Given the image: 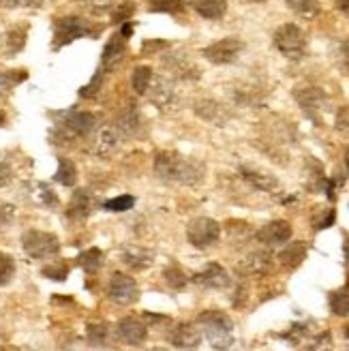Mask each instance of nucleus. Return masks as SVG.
I'll list each match as a JSON object with an SVG mask.
<instances>
[{
  "instance_id": "51",
  "label": "nucleus",
  "mask_w": 349,
  "mask_h": 351,
  "mask_svg": "<svg viewBox=\"0 0 349 351\" xmlns=\"http://www.w3.org/2000/svg\"><path fill=\"white\" fill-rule=\"evenodd\" d=\"M337 9L343 11L345 15H349V0H337Z\"/></svg>"
},
{
  "instance_id": "9",
  "label": "nucleus",
  "mask_w": 349,
  "mask_h": 351,
  "mask_svg": "<svg viewBox=\"0 0 349 351\" xmlns=\"http://www.w3.org/2000/svg\"><path fill=\"white\" fill-rule=\"evenodd\" d=\"M148 99L154 108H159L161 112H169L173 105H176V86L173 82L165 75H156L152 77L150 82V88H148Z\"/></svg>"
},
{
  "instance_id": "24",
  "label": "nucleus",
  "mask_w": 349,
  "mask_h": 351,
  "mask_svg": "<svg viewBox=\"0 0 349 351\" xmlns=\"http://www.w3.org/2000/svg\"><path fill=\"white\" fill-rule=\"evenodd\" d=\"M285 5L296 13L304 17V20H313V17H317L322 7H320V0H285Z\"/></svg>"
},
{
  "instance_id": "40",
  "label": "nucleus",
  "mask_w": 349,
  "mask_h": 351,
  "mask_svg": "<svg viewBox=\"0 0 349 351\" xmlns=\"http://www.w3.org/2000/svg\"><path fill=\"white\" fill-rule=\"evenodd\" d=\"M101 82H103V69H101V71H97V75L93 77L91 84H86L84 88H80V97H84V99H93V97H97L99 88H101Z\"/></svg>"
},
{
  "instance_id": "8",
  "label": "nucleus",
  "mask_w": 349,
  "mask_h": 351,
  "mask_svg": "<svg viewBox=\"0 0 349 351\" xmlns=\"http://www.w3.org/2000/svg\"><path fill=\"white\" fill-rule=\"evenodd\" d=\"M108 295H110V300H114L116 304L129 306V304H135L139 300V287L129 274L116 272L110 280Z\"/></svg>"
},
{
  "instance_id": "49",
  "label": "nucleus",
  "mask_w": 349,
  "mask_h": 351,
  "mask_svg": "<svg viewBox=\"0 0 349 351\" xmlns=\"http://www.w3.org/2000/svg\"><path fill=\"white\" fill-rule=\"evenodd\" d=\"M13 180V169L7 163H0V189L7 186Z\"/></svg>"
},
{
  "instance_id": "15",
  "label": "nucleus",
  "mask_w": 349,
  "mask_h": 351,
  "mask_svg": "<svg viewBox=\"0 0 349 351\" xmlns=\"http://www.w3.org/2000/svg\"><path fill=\"white\" fill-rule=\"evenodd\" d=\"M169 341L180 349H195L202 343V330L195 324H178L171 330Z\"/></svg>"
},
{
  "instance_id": "32",
  "label": "nucleus",
  "mask_w": 349,
  "mask_h": 351,
  "mask_svg": "<svg viewBox=\"0 0 349 351\" xmlns=\"http://www.w3.org/2000/svg\"><path fill=\"white\" fill-rule=\"evenodd\" d=\"M15 276V259L7 253H0V287L11 283Z\"/></svg>"
},
{
  "instance_id": "53",
  "label": "nucleus",
  "mask_w": 349,
  "mask_h": 351,
  "mask_svg": "<svg viewBox=\"0 0 349 351\" xmlns=\"http://www.w3.org/2000/svg\"><path fill=\"white\" fill-rule=\"evenodd\" d=\"M345 165H347V169H349V146H347V150H345Z\"/></svg>"
},
{
  "instance_id": "31",
  "label": "nucleus",
  "mask_w": 349,
  "mask_h": 351,
  "mask_svg": "<svg viewBox=\"0 0 349 351\" xmlns=\"http://www.w3.org/2000/svg\"><path fill=\"white\" fill-rule=\"evenodd\" d=\"M330 308H333V313L339 315V317L349 315V291L339 289V291H335L333 295H330Z\"/></svg>"
},
{
  "instance_id": "1",
  "label": "nucleus",
  "mask_w": 349,
  "mask_h": 351,
  "mask_svg": "<svg viewBox=\"0 0 349 351\" xmlns=\"http://www.w3.org/2000/svg\"><path fill=\"white\" fill-rule=\"evenodd\" d=\"M154 173L159 176L163 182H176L195 186L204 180V165L186 159L178 152H159L154 159Z\"/></svg>"
},
{
  "instance_id": "38",
  "label": "nucleus",
  "mask_w": 349,
  "mask_h": 351,
  "mask_svg": "<svg viewBox=\"0 0 349 351\" xmlns=\"http://www.w3.org/2000/svg\"><path fill=\"white\" fill-rule=\"evenodd\" d=\"M82 3L93 15H103V13L112 11V7H114V0H82Z\"/></svg>"
},
{
  "instance_id": "55",
  "label": "nucleus",
  "mask_w": 349,
  "mask_h": 351,
  "mask_svg": "<svg viewBox=\"0 0 349 351\" xmlns=\"http://www.w3.org/2000/svg\"><path fill=\"white\" fill-rule=\"evenodd\" d=\"M0 125H5V114L0 112Z\"/></svg>"
},
{
  "instance_id": "19",
  "label": "nucleus",
  "mask_w": 349,
  "mask_h": 351,
  "mask_svg": "<svg viewBox=\"0 0 349 351\" xmlns=\"http://www.w3.org/2000/svg\"><path fill=\"white\" fill-rule=\"evenodd\" d=\"M242 178L247 180L249 184H253L255 189L259 191H274L278 186V180L274 178V176L261 171V169H255V167H242L240 169Z\"/></svg>"
},
{
  "instance_id": "48",
  "label": "nucleus",
  "mask_w": 349,
  "mask_h": 351,
  "mask_svg": "<svg viewBox=\"0 0 349 351\" xmlns=\"http://www.w3.org/2000/svg\"><path fill=\"white\" fill-rule=\"evenodd\" d=\"M337 129L343 133H349V108H343L337 114Z\"/></svg>"
},
{
  "instance_id": "28",
  "label": "nucleus",
  "mask_w": 349,
  "mask_h": 351,
  "mask_svg": "<svg viewBox=\"0 0 349 351\" xmlns=\"http://www.w3.org/2000/svg\"><path fill=\"white\" fill-rule=\"evenodd\" d=\"M110 335H112V330L106 322H93L88 324V341L97 347H103V345H108L110 341Z\"/></svg>"
},
{
  "instance_id": "11",
  "label": "nucleus",
  "mask_w": 349,
  "mask_h": 351,
  "mask_svg": "<svg viewBox=\"0 0 349 351\" xmlns=\"http://www.w3.org/2000/svg\"><path fill=\"white\" fill-rule=\"evenodd\" d=\"M116 335L122 343L137 347V345H144L148 337V328L139 317H125L116 326Z\"/></svg>"
},
{
  "instance_id": "54",
  "label": "nucleus",
  "mask_w": 349,
  "mask_h": 351,
  "mask_svg": "<svg viewBox=\"0 0 349 351\" xmlns=\"http://www.w3.org/2000/svg\"><path fill=\"white\" fill-rule=\"evenodd\" d=\"M3 351H22V349H17V347H13V345H9V347H5Z\"/></svg>"
},
{
  "instance_id": "14",
  "label": "nucleus",
  "mask_w": 349,
  "mask_h": 351,
  "mask_svg": "<svg viewBox=\"0 0 349 351\" xmlns=\"http://www.w3.org/2000/svg\"><path fill=\"white\" fill-rule=\"evenodd\" d=\"M238 270L247 276H261V274H268L272 270V255L264 253V251H257L244 257L238 263Z\"/></svg>"
},
{
  "instance_id": "2",
  "label": "nucleus",
  "mask_w": 349,
  "mask_h": 351,
  "mask_svg": "<svg viewBox=\"0 0 349 351\" xmlns=\"http://www.w3.org/2000/svg\"><path fill=\"white\" fill-rule=\"evenodd\" d=\"M197 324L202 326L208 343L215 349L228 351L234 345V322L223 311H204Z\"/></svg>"
},
{
  "instance_id": "6",
  "label": "nucleus",
  "mask_w": 349,
  "mask_h": 351,
  "mask_svg": "<svg viewBox=\"0 0 349 351\" xmlns=\"http://www.w3.org/2000/svg\"><path fill=\"white\" fill-rule=\"evenodd\" d=\"M22 244L26 255L32 259H49L60 251V240L49 234V232H39V230H30L22 236Z\"/></svg>"
},
{
  "instance_id": "7",
  "label": "nucleus",
  "mask_w": 349,
  "mask_h": 351,
  "mask_svg": "<svg viewBox=\"0 0 349 351\" xmlns=\"http://www.w3.org/2000/svg\"><path fill=\"white\" fill-rule=\"evenodd\" d=\"M186 238L189 242L197 249H208L221 238V225L208 217L193 219L186 227Z\"/></svg>"
},
{
  "instance_id": "35",
  "label": "nucleus",
  "mask_w": 349,
  "mask_h": 351,
  "mask_svg": "<svg viewBox=\"0 0 349 351\" xmlns=\"http://www.w3.org/2000/svg\"><path fill=\"white\" fill-rule=\"evenodd\" d=\"M135 204V197L133 195H120V197H114L110 202L103 204V208L110 210V213H127V210H131Z\"/></svg>"
},
{
  "instance_id": "29",
  "label": "nucleus",
  "mask_w": 349,
  "mask_h": 351,
  "mask_svg": "<svg viewBox=\"0 0 349 351\" xmlns=\"http://www.w3.org/2000/svg\"><path fill=\"white\" fill-rule=\"evenodd\" d=\"M77 261H80V266H82L86 272H97V270L103 266V251H99V249H88V251H84V253L77 257Z\"/></svg>"
},
{
  "instance_id": "46",
  "label": "nucleus",
  "mask_w": 349,
  "mask_h": 351,
  "mask_svg": "<svg viewBox=\"0 0 349 351\" xmlns=\"http://www.w3.org/2000/svg\"><path fill=\"white\" fill-rule=\"evenodd\" d=\"M335 223V210L326 208V213H320V219L313 221V225H315V230H326V227H330Z\"/></svg>"
},
{
  "instance_id": "10",
  "label": "nucleus",
  "mask_w": 349,
  "mask_h": 351,
  "mask_svg": "<svg viewBox=\"0 0 349 351\" xmlns=\"http://www.w3.org/2000/svg\"><path fill=\"white\" fill-rule=\"evenodd\" d=\"M244 49V43L236 37H228V39H221L213 45H208L202 54L206 60H210L213 64H230L234 62L240 51Z\"/></svg>"
},
{
  "instance_id": "45",
  "label": "nucleus",
  "mask_w": 349,
  "mask_h": 351,
  "mask_svg": "<svg viewBox=\"0 0 349 351\" xmlns=\"http://www.w3.org/2000/svg\"><path fill=\"white\" fill-rule=\"evenodd\" d=\"M339 66L345 73H349V39H343L339 43Z\"/></svg>"
},
{
  "instance_id": "44",
  "label": "nucleus",
  "mask_w": 349,
  "mask_h": 351,
  "mask_svg": "<svg viewBox=\"0 0 349 351\" xmlns=\"http://www.w3.org/2000/svg\"><path fill=\"white\" fill-rule=\"evenodd\" d=\"M13 217H15V206L0 199V227L9 225L13 221Z\"/></svg>"
},
{
  "instance_id": "21",
  "label": "nucleus",
  "mask_w": 349,
  "mask_h": 351,
  "mask_svg": "<svg viewBox=\"0 0 349 351\" xmlns=\"http://www.w3.org/2000/svg\"><path fill=\"white\" fill-rule=\"evenodd\" d=\"M118 142H120V131L116 127L101 129V133L97 137V144H95V152L99 156H110L116 150Z\"/></svg>"
},
{
  "instance_id": "25",
  "label": "nucleus",
  "mask_w": 349,
  "mask_h": 351,
  "mask_svg": "<svg viewBox=\"0 0 349 351\" xmlns=\"http://www.w3.org/2000/svg\"><path fill=\"white\" fill-rule=\"evenodd\" d=\"M54 180L62 186H73L75 180H77V169H75V163L71 159H64L60 156L58 159V169L54 173Z\"/></svg>"
},
{
  "instance_id": "56",
  "label": "nucleus",
  "mask_w": 349,
  "mask_h": 351,
  "mask_svg": "<svg viewBox=\"0 0 349 351\" xmlns=\"http://www.w3.org/2000/svg\"><path fill=\"white\" fill-rule=\"evenodd\" d=\"M150 351H165V349H161V347H152Z\"/></svg>"
},
{
  "instance_id": "13",
  "label": "nucleus",
  "mask_w": 349,
  "mask_h": 351,
  "mask_svg": "<svg viewBox=\"0 0 349 351\" xmlns=\"http://www.w3.org/2000/svg\"><path fill=\"white\" fill-rule=\"evenodd\" d=\"M255 238L261 244H268V247L283 244V242H287L291 238V225L287 221H272V223L261 227V230L255 234Z\"/></svg>"
},
{
  "instance_id": "18",
  "label": "nucleus",
  "mask_w": 349,
  "mask_h": 351,
  "mask_svg": "<svg viewBox=\"0 0 349 351\" xmlns=\"http://www.w3.org/2000/svg\"><path fill=\"white\" fill-rule=\"evenodd\" d=\"M127 51V37H122L120 32H116L114 37L108 41L106 49H103V58H101V64H103V71L110 66H114L122 56H125Z\"/></svg>"
},
{
  "instance_id": "23",
  "label": "nucleus",
  "mask_w": 349,
  "mask_h": 351,
  "mask_svg": "<svg viewBox=\"0 0 349 351\" xmlns=\"http://www.w3.org/2000/svg\"><path fill=\"white\" fill-rule=\"evenodd\" d=\"M122 261L133 270H144L152 263V253H148L146 249H139V247H127L122 251Z\"/></svg>"
},
{
  "instance_id": "36",
  "label": "nucleus",
  "mask_w": 349,
  "mask_h": 351,
  "mask_svg": "<svg viewBox=\"0 0 349 351\" xmlns=\"http://www.w3.org/2000/svg\"><path fill=\"white\" fill-rule=\"evenodd\" d=\"M137 127H139V116H137V110L135 108H131L125 116L118 120V125H116V129L120 133H133Z\"/></svg>"
},
{
  "instance_id": "47",
  "label": "nucleus",
  "mask_w": 349,
  "mask_h": 351,
  "mask_svg": "<svg viewBox=\"0 0 349 351\" xmlns=\"http://www.w3.org/2000/svg\"><path fill=\"white\" fill-rule=\"evenodd\" d=\"M39 197H41V204L45 206H56L58 204V197L54 195V191H51L47 184H39Z\"/></svg>"
},
{
  "instance_id": "17",
  "label": "nucleus",
  "mask_w": 349,
  "mask_h": 351,
  "mask_svg": "<svg viewBox=\"0 0 349 351\" xmlns=\"http://www.w3.org/2000/svg\"><path fill=\"white\" fill-rule=\"evenodd\" d=\"M296 99H298V103L302 105V110L313 118H317V112L326 103V95L320 90V88H300V90H296Z\"/></svg>"
},
{
  "instance_id": "57",
  "label": "nucleus",
  "mask_w": 349,
  "mask_h": 351,
  "mask_svg": "<svg viewBox=\"0 0 349 351\" xmlns=\"http://www.w3.org/2000/svg\"><path fill=\"white\" fill-rule=\"evenodd\" d=\"M251 3H264V0H251Z\"/></svg>"
},
{
  "instance_id": "27",
  "label": "nucleus",
  "mask_w": 349,
  "mask_h": 351,
  "mask_svg": "<svg viewBox=\"0 0 349 351\" xmlns=\"http://www.w3.org/2000/svg\"><path fill=\"white\" fill-rule=\"evenodd\" d=\"M152 69L142 64V66H135V71L131 75V84H133V90L137 95H146L148 88H150V82H152Z\"/></svg>"
},
{
  "instance_id": "16",
  "label": "nucleus",
  "mask_w": 349,
  "mask_h": 351,
  "mask_svg": "<svg viewBox=\"0 0 349 351\" xmlns=\"http://www.w3.org/2000/svg\"><path fill=\"white\" fill-rule=\"evenodd\" d=\"M95 206H97V202L93 197V193L86 191V189H80L73 193L71 204H69V217L75 219V221H84L93 215Z\"/></svg>"
},
{
  "instance_id": "52",
  "label": "nucleus",
  "mask_w": 349,
  "mask_h": 351,
  "mask_svg": "<svg viewBox=\"0 0 349 351\" xmlns=\"http://www.w3.org/2000/svg\"><path fill=\"white\" fill-rule=\"evenodd\" d=\"M343 251H345V261H347V266H349V240H345V247H343Z\"/></svg>"
},
{
  "instance_id": "22",
  "label": "nucleus",
  "mask_w": 349,
  "mask_h": 351,
  "mask_svg": "<svg viewBox=\"0 0 349 351\" xmlns=\"http://www.w3.org/2000/svg\"><path fill=\"white\" fill-rule=\"evenodd\" d=\"M193 9L206 20H219L228 11V0H193Z\"/></svg>"
},
{
  "instance_id": "5",
  "label": "nucleus",
  "mask_w": 349,
  "mask_h": 351,
  "mask_svg": "<svg viewBox=\"0 0 349 351\" xmlns=\"http://www.w3.org/2000/svg\"><path fill=\"white\" fill-rule=\"evenodd\" d=\"M97 125V118L91 112H69L56 125V135L64 142H73L77 137L88 135Z\"/></svg>"
},
{
  "instance_id": "39",
  "label": "nucleus",
  "mask_w": 349,
  "mask_h": 351,
  "mask_svg": "<svg viewBox=\"0 0 349 351\" xmlns=\"http://www.w3.org/2000/svg\"><path fill=\"white\" fill-rule=\"evenodd\" d=\"M24 37H26V30L22 28H15L7 34V47L9 51H20L24 47Z\"/></svg>"
},
{
  "instance_id": "30",
  "label": "nucleus",
  "mask_w": 349,
  "mask_h": 351,
  "mask_svg": "<svg viewBox=\"0 0 349 351\" xmlns=\"http://www.w3.org/2000/svg\"><path fill=\"white\" fill-rule=\"evenodd\" d=\"M28 77L26 71H0V95H7L17 84Z\"/></svg>"
},
{
  "instance_id": "50",
  "label": "nucleus",
  "mask_w": 349,
  "mask_h": 351,
  "mask_svg": "<svg viewBox=\"0 0 349 351\" xmlns=\"http://www.w3.org/2000/svg\"><path fill=\"white\" fill-rule=\"evenodd\" d=\"M159 47H167V43H163V41H154V43H144V47H142V51H150L152 49H159Z\"/></svg>"
},
{
  "instance_id": "42",
  "label": "nucleus",
  "mask_w": 349,
  "mask_h": 351,
  "mask_svg": "<svg viewBox=\"0 0 349 351\" xmlns=\"http://www.w3.org/2000/svg\"><path fill=\"white\" fill-rule=\"evenodd\" d=\"M43 276L51 278V280H64L69 276V268L64 263H54V266H45L43 268Z\"/></svg>"
},
{
  "instance_id": "34",
  "label": "nucleus",
  "mask_w": 349,
  "mask_h": 351,
  "mask_svg": "<svg viewBox=\"0 0 349 351\" xmlns=\"http://www.w3.org/2000/svg\"><path fill=\"white\" fill-rule=\"evenodd\" d=\"M163 278L165 283L171 287V289H182L186 285V274L178 268V266H171L163 272Z\"/></svg>"
},
{
  "instance_id": "12",
  "label": "nucleus",
  "mask_w": 349,
  "mask_h": 351,
  "mask_svg": "<svg viewBox=\"0 0 349 351\" xmlns=\"http://www.w3.org/2000/svg\"><path fill=\"white\" fill-rule=\"evenodd\" d=\"M193 280L206 289H225L230 285V274L221 263H208L202 272L193 276Z\"/></svg>"
},
{
  "instance_id": "26",
  "label": "nucleus",
  "mask_w": 349,
  "mask_h": 351,
  "mask_svg": "<svg viewBox=\"0 0 349 351\" xmlns=\"http://www.w3.org/2000/svg\"><path fill=\"white\" fill-rule=\"evenodd\" d=\"M197 114L204 120H210V122H215V125H219V127H223V122L228 120V114H225L221 105L215 103V101H202V103H197Z\"/></svg>"
},
{
  "instance_id": "37",
  "label": "nucleus",
  "mask_w": 349,
  "mask_h": 351,
  "mask_svg": "<svg viewBox=\"0 0 349 351\" xmlns=\"http://www.w3.org/2000/svg\"><path fill=\"white\" fill-rule=\"evenodd\" d=\"M45 0H0L3 9H39Z\"/></svg>"
},
{
  "instance_id": "20",
  "label": "nucleus",
  "mask_w": 349,
  "mask_h": 351,
  "mask_svg": "<svg viewBox=\"0 0 349 351\" xmlns=\"http://www.w3.org/2000/svg\"><path fill=\"white\" fill-rule=\"evenodd\" d=\"M304 257H306V244L304 242H291L289 247H285V251H281L278 261H281L283 268L293 270L304 261Z\"/></svg>"
},
{
  "instance_id": "43",
  "label": "nucleus",
  "mask_w": 349,
  "mask_h": 351,
  "mask_svg": "<svg viewBox=\"0 0 349 351\" xmlns=\"http://www.w3.org/2000/svg\"><path fill=\"white\" fill-rule=\"evenodd\" d=\"M306 351H333V337H330V332H324V335H320L315 341L309 345Z\"/></svg>"
},
{
  "instance_id": "41",
  "label": "nucleus",
  "mask_w": 349,
  "mask_h": 351,
  "mask_svg": "<svg viewBox=\"0 0 349 351\" xmlns=\"http://www.w3.org/2000/svg\"><path fill=\"white\" fill-rule=\"evenodd\" d=\"M135 7L131 3H125V5H118V9L112 11V20L116 24H125V22H131V15H133Z\"/></svg>"
},
{
  "instance_id": "3",
  "label": "nucleus",
  "mask_w": 349,
  "mask_h": 351,
  "mask_svg": "<svg viewBox=\"0 0 349 351\" xmlns=\"http://www.w3.org/2000/svg\"><path fill=\"white\" fill-rule=\"evenodd\" d=\"M93 34H99V28H95L91 22H86L84 17L80 15L60 17L54 24V49H60L84 37H93Z\"/></svg>"
},
{
  "instance_id": "4",
  "label": "nucleus",
  "mask_w": 349,
  "mask_h": 351,
  "mask_svg": "<svg viewBox=\"0 0 349 351\" xmlns=\"http://www.w3.org/2000/svg\"><path fill=\"white\" fill-rule=\"evenodd\" d=\"M274 45L287 58H302L306 51V34L300 26L283 24L274 32Z\"/></svg>"
},
{
  "instance_id": "33",
  "label": "nucleus",
  "mask_w": 349,
  "mask_h": 351,
  "mask_svg": "<svg viewBox=\"0 0 349 351\" xmlns=\"http://www.w3.org/2000/svg\"><path fill=\"white\" fill-rule=\"evenodd\" d=\"M148 9L156 13H178L182 11V0H148Z\"/></svg>"
}]
</instances>
